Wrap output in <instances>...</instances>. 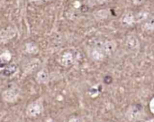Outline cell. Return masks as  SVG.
Masks as SVG:
<instances>
[{"instance_id":"2e32d148","label":"cell","mask_w":154,"mask_h":122,"mask_svg":"<svg viewBox=\"0 0 154 122\" xmlns=\"http://www.w3.org/2000/svg\"><path fill=\"white\" fill-rule=\"evenodd\" d=\"M30 2H32V3H35V2H38L39 0H29Z\"/></svg>"},{"instance_id":"52a82bcc","label":"cell","mask_w":154,"mask_h":122,"mask_svg":"<svg viewBox=\"0 0 154 122\" xmlns=\"http://www.w3.org/2000/svg\"><path fill=\"white\" fill-rule=\"evenodd\" d=\"M111 12L108 8H101L93 12V17L97 22H103L109 18Z\"/></svg>"},{"instance_id":"7c38bea8","label":"cell","mask_w":154,"mask_h":122,"mask_svg":"<svg viewBox=\"0 0 154 122\" xmlns=\"http://www.w3.org/2000/svg\"><path fill=\"white\" fill-rule=\"evenodd\" d=\"M24 52L27 54L34 55V54H37L39 53V47H38L36 43L29 42V43H26L24 45Z\"/></svg>"},{"instance_id":"4fadbf2b","label":"cell","mask_w":154,"mask_h":122,"mask_svg":"<svg viewBox=\"0 0 154 122\" xmlns=\"http://www.w3.org/2000/svg\"><path fill=\"white\" fill-rule=\"evenodd\" d=\"M150 13L146 10H142L138 13H135V17H136V23H143L149 16H150Z\"/></svg>"},{"instance_id":"9a60e30c","label":"cell","mask_w":154,"mask_h":122,"mask_svg":"<svg viewBox=\"0 0 154 122\" xmlns=\"http://www.w3.org/2000/svg\"><path fill=\"white\" fill-rule=\"evenodd\" d=\"M109 1H111V0H97V2L98 4H104V3H107Z\"/></svg>"},{"instance_id":"8992f818","label":"cell","mask_w":154,"mask_h":122,"mask_svg":"<svg viewBox=\"0 0 154 122\" xmlns=\"http://www.w3.org/2000/svg\"><path fill=\"white\" fill-rule=\"evenodd\" d=\"M60 62L61 63L62 66L64 67H69L71 66L74 62H75V56L74 53L71 51H66L62 53V55L60 56Z\"/></svg>"},{"instance_id":"3957f363","label":"cell","mask_w":154,"mask_h":122,"mask_svg":"<svg viewBox=\"0 0 154 122\" xmlns=\"http://www.w3.org/2000/svg\"><path fill=\"white\" fill-rule=\"evenodd\" d=\"M17 29L14 25H9L5 28L0 29V44H5L15 37Z\"/></svg>"},{"instance_id":"5b68a950","label":"cell","mask_w":154,"mask_h":122,"mask_svg":"<svg viewBox=\"0 0 154 122\" xmlns=\"http://www.w3.org/2000/svg\"><path fill=\"white\" fill-rule=\"evenodd\" d=\"M120 23L124 27H130L134 25L136 23V17L135 13L132 11L125 12L120 18Z\"/></svg>"},{"instance_id":"e0dca14e","label":"cell","mask_w":154,"mask_h":122,"mask_svg":"<svg viewBox=\"0 0 154 122\" xmlns=\"http://www.w3.org/2000/svg\"><path fill=\"white\" fill-rule=\"evenodd\" d=\"M43 1H45V2H49V1H51V0H43Z\"/></svg>"},{"instance_id":"277c9868","label":"cell","mask_w":154,"mask_h":122,"mask_svg":"<svg viewBox=\"0 0 154 122\" xmlns=\"http://www.w3.org/2000/svg\"><path fill=\"white\" fill-rule=\"evenodd\" d=\"M42 63L38 58H32L29 60L23 66V72L25 74H32L37 72L41 69Z\"/></svg>"},{"instance_id":"6da1fadb","label":"cell","mask_w":154,"mask_h":122,"mask_svg":"<svg viewBox=\"0 0 154 122\" xmlns=\"http://www.w3.org/2000/svg\"><path fill=\"white\" fill-rule=\"evenodd\" d=\"M21 90L16 84H12L10 87L3 91L1 96L4 101L7 103H14L16 102L17 100L20 98Z\"/></svg>"},{"instance_id":"30bf717a","label":"cell","mask_w":154,"mask_h":122,"mask_svg":"<svg viewBox=\"0 0 154 122\" xmlns=\"http://www.w3.org/2000/svg\"><path fill=\"white\" fill-rule=\"evenodd\" d=\"M12 60V53L5 50L0 54V70H2L5 66H6Z\"/></svg>"},{"instance_id":"5bb4252c","label":"cell","mask_w":154,"mask_h":122,"mask_svg":"<svg viewBox=\"0 0 154 122\" xmlns=\"http://www.w3.org/2000/svg\"><path fill=\"white\" fill-rule=\"evenodd\" d=\"M126 43H127V45H129L130 47L134 48V47H136V46L138 45L139 42H138V39H137V37H136L135 35H134V34H129V35L126 37Z\"/></svg>"},{"instance_id":"7a4b0ae2","label":"cell","mask_w":154,"mask_h":122,"mask_svg":"<svg viewBox=\"0 0 154 122\" xmlns=\"http://www.w3.org/2000/svg\"><path fill=\"white\" fill-rule=\"evenodd\" d=\"M43 111V105L41 100H36L28 104L25 110V113L27 117L31 119L38 118Z\"/></svg>"},{"instance_id":"9c48e42d","label":"cell","mask_w":154,"mask_h":122,"mask_svg":"<svg viewBox=\"0 0 154 122\" xmlns=\"http://www.w3.org/2000/svg\"><path fill=\"white\" fill-rule=\"evenodd\" d=\"M18 72V66L16 64H7L2 70H0L1 75L5 78H9L16 74Z\"/></svg>"},{"instance_id":"ba28073f","label":"cell","mask_w":154,"mask_h":122,"mask_svg":"<svg viewBox=\"0 0 154 122\" xmlns=\"http://www.w3.org/2000/svg\"><path fill=\"white\" fill-rule=\"evenodd\" d=\"M35 80L39 84H46L50 80V73L46 68H41L35 75Z\"/></svg>"},{"instance_id":"8fae6325","label":"cell","mask_w":154,"mask_h":122,"mask_svg":"<svg viewBox=\"0 0 154 122\" xmlns=\"http://www.w3.org/2000/svg\"><path fill=\"white\" fill-rule=\"evenodd\" d=\"M142 28L146 32H154V14H150V16L142 23Z\"/></svg>"}]
</instances>
